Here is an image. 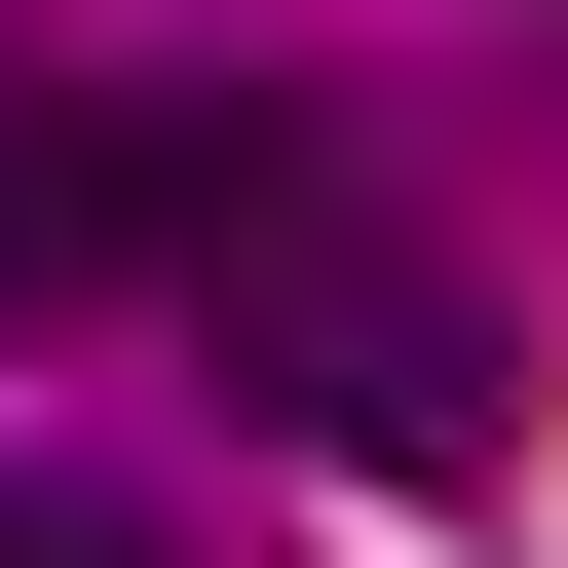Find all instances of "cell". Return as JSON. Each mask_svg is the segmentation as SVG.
I'll use <instances>...</instances> for the list:
<instances>
[{
  "instance_id": "obj_1",
  "label": "cell",
  "mask_w": 568,
  "mask_h": 568,
  "mask_svg": "<svg viewBox=\"0 0 568 568\" xmlns=\"http://www.w3.org/2000/svg\"><path fill=\"white\" fill-rule=\"evenodd\" d=\"M152 265H190V304H227V379L265 417H304V455H379V493H493L530 455V342H493V265L342 152V114H152Z\"/></svg>"
},
{
  "instance_id": "obj_2",
  "label": "cell",
  "mask_w": 568,
  "mask_h": 568,
  "mask_svg": "<svg viewBox=\"0 0 568 568\" xmlns=\"http://www.w3.org/2000/svg\"><path fill=\"white\" fill-rule=\"evenodd\" d=\"M114 265H152V114L0 77V304H114Z\"/></svg>"
},
{
  "instance_id": "obj_3",
  "label": "cell",
  "mask_w": 568,
  "mask_h": 568,
  "mask_svg": "<svg viewBox=\"0 0 568 568\" xmlns=\"http://www.w3.org/2000/svg\"><path fill=\"white\" fill-rule=\"evenodd\" d=\"M0 568H190L152 493H77V455H0Z\"/></svg>"
}]
</instances>
